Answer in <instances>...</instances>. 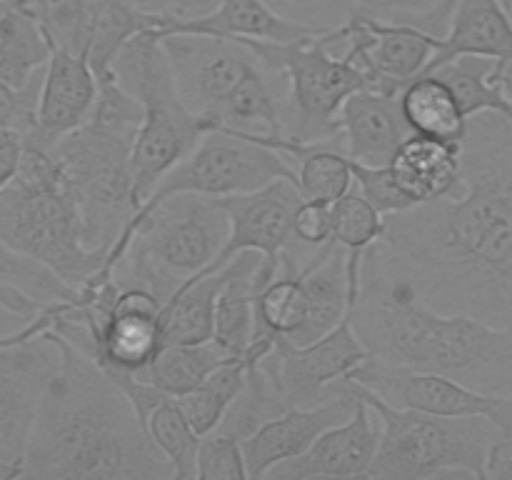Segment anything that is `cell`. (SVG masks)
Segmentation results:
<instances>
[{
  "mask_svg": "<svg viewBox=\"0 0 512 480\" xmlns=\"http://www.w3.org/2000/svg\"><path fill=\"white\" fill-rule=\"evenodd\" d=\"M380 418V443L370 478L378 480H488L503 430L483 415H438L393 408L373 390L343 378Z\"/></svg>",
  "mask_w": 512,
  "mask_h": 480,
  "instance_id": "7",
  "label": "cell"
},
{
  "mask_svg": "<svg viewBox=\"0 0 512 480\" xmlns=\"http://www.w3.org/2000/svg\"><path fill=\"white\" fill-rule=\"evenodd\" d=\"M385 263L438 313L512 323V120L468 118L463 188L385 218Z\"/></svg>",
  "mask_w": 512,
  "mask_h": 480,
  "instance_id": "1",
  "label": "cell"
},
{
  "mask_svg": "<svg viewBox=\"0 0 512 480\" xmlns=\"http://www.w3.org/2000/svg\"><path fill=\"white\" fill-rule=\"evenodd\" d=\"M135 8L153 15L158 20V30L173 28V25L193 23V20L208 18L218 10L223 0H130Z\"/></svg>",
  "mask_w": 512,
  "mask_h": 480,
  "instance_id": "36",
  "label": "cell"
},
{
  "mask_svg": "<svg viewBox=\"0 0 512 480\" xmlns=\"http://www.w3.org/2000/svg\"><path fill=\"white\" fill-rule=\"evenodd\" d=\"M340 393L310 408H290L260 425L243 440L250 480H263L270 468L303 455L333 425L345 423L358 408V398L340 380Z\"/></svg>",
  "mask_w": 512,
  "mask_h": 480,
  "instance_id": "17",
  "label": "cell"
},
{
  "mask_svg": "<svg viewBox=\"0 0 512 480\" xmlns=\"http://www.w3.org/2000/svg\"><path fill=\"white\" fill-rule=\"evenodd\" d=\"M230 278V263L215 273L193 278L175 290L173 298L160 310L165 345L205 343L215 335V305Z\"/></svg>",
  "mask_w": 512,
  "mask_h": 480,
  "instance_id": "23",
  "label": "cell"
},
{
  "mask_svg": "<svg viewBox=\"0 0 512 480\" xmlns=\"http://www.w3.org/2000/svg\"><path fill=\"white\" fill-rule=\"evenodd\" d=\"M278 15L303 28L330 33L358 13V0H265Z\"/></svg>",
  "mask_w": 512,
  "mask_h": 480,
  "instance_id": "34",
  "label": "cell"
},
{
  "mask_svg": "<svg viewBox=\"0 0 512 480\" xmlns=\"http://www.w3.org/2000/svg\"><path fill=\"white\" fill-rule=\"evenodd\" d=\"M228 235L230 215L223 200L173 193L138 210L98 275L148 290L165 305L180 285L198 278L218 258Z\"/></svg>",
  "mask_w": 512,
  "mask_h": 480,
  "instance_id": "5",
  "label": "cell"
},
{
  "mask_svg": "<svg viewBox=\"0 0 512 480\" xmlns=\"http://www.w3.org/2000/svg\"><path fill=\"white\" fill-rule=\"evenodd\" d=\"M50 323L53 305L0 343V478H23L40 395L60 360Z\"/></svg>",
  "mask_w": 512,
  "mask_h": 480,
  "instance_id": "12",
  "label": "cell"
},
{
  "mask_svg": "<svg viewBox=\"0 0 512 480\" xmlns=\"http://www.w3.org/2000/svg\"><path fill=\"white\" fill-rule=\"evenodd\" d=\"M220 200L230 215L228 243L198 278L225 268L235 255L245 253V250H255L270 263H278L280 253L293 240L295 213L305 200L298 185L283 178L265 185V188L253 190V193L228 195V198Z\"/></svg>",
  "mask_w": 512,
  "mask_h": 480,
  "instance_id": "14",
  "label": "cell"
},
{
  "mask_svg": "<svg viewBox=\"0 0 512 480\" xmlns=\"http://www.w3.org/2000/svg\"><path fill=\"white\" fill-rule=\"evenodd\" d=\"M0 238L78 290L108 258L85 245L83 218L60 160L28 140L18 175L0 190Z\"/></svg>",
  "mask_w": 512,
  "mask_h": 480,
  "instance_id": "6",
  "label": "cell"
},
{
  "mask_svg": "<svg viewBox=\"0 0 512 480\" xmlns=\"http://www.w3.org/2000/svg\"><path fill=\"white\" fill-rule=\"evenodd\" d=\"M5 338H8V335H0V343H3V340H5Z\"/></svg>",
  "mask_w": 512,
  "mask_h": 480,
  "instance_id": "42",
  "label": "cell"
},
{
  "mask_svg": "<svg viewBox=\"0 0 512 480\" xmlns=\"http://www.w3.org/2000/svg\"><path fill=\"white\" fill-rule=\"evenodd\" d=\"M98 105V75L85 55L53 48L45 65L38 98V123L25 135L28 143L53 148L65 135L90 123Z\"/></svg>",
  "mask_w": 512,
  "mask_h": 480,
  "instance_id": "16",
  "label": "cell"
},
{
  "mask_svg": "<svg viewBox=\"0 0 512 480\" xmlns=\"http://www.w3.org/2000/svg\"><path fill=\"white\" fill-rule=\"evenodd\" d=\"M390 168L415 203L448 198L463 188V143L413 133Z\"/></svg>",
  "mask_w": 512,
  "mask_h": 480,
  "instance_id": "20",
  "label": "cell"
},
{
  "mask_svg": "<svg viewBox=\"0 0 512 480\" xmlns=\"http://www.w3.org/2000/svg\"><path fill=\"white\" fill-rule=\"evenodd\" d=\"M348 315L370 358L448 375L480 393L512 395V323L438 313L385 263L375 243L363 253Z\"/></svg>",
  "mask_w": 512,
  "mask_h": 480,
  "instance_id": "3",
  "label": "cell"
},
{
  "mask_svg": "<svg viewBox=\"0 0 512 480\" xmlns=\"http://www.w3.org/2000/svg\"><path fill=\"white\" fill-rule=\"evenodd\" d=\"M53 43L25 0L0 3V80L23 88L48 65Z\"/></svg>",
  "mask_w": 512,
  "mask_h": 480,
  "instance_id": "22",
  "label": "cell"
},
{
  "mask_svg": "<svg viewBox=\"0 0 512 480\" xmlns=\"http://www.w3.org/2000/svg\"><path fill=\"white\" fill-rule=\"evenodd\" d=\"M283 178L298 185V170L290 155L258 143L250 135L213 128L175 168L163 175L143 205L158 203L173 193L228 198V195L253 193Z\"/></svg>",
  "mask_w": 512,
  "mask_h": 480,
  "instance_id": "11",
  "label": "cell"
},
{
  "mask_svg": "<svg viewBox=\"0 0 512 480\" xmlns=\"http://www.w3.org/2000/svg\"><path fill=\"white\" fill-rule=\"evenodd\" d=\"M330 208H333V240L348 253H365L370 245L383 238L385 215H380L355 185Z\"/></svg>",
  "mask_w": 512,
  "mask_h": 480,
  "instance_id": "30",
  "label": "cell"
},
{
  "mask_svg": "<svg viewBox=\"0 0 512 480\" xmlns=\"http://www.w3.org/2000/svg\"><path fill=\"white\" fill-rule=\"evenodd\" d=\"M498 450H503V453L512 455V433H510V435H505V438L500 440V443H498Z\"/></svg>",
  "mask_w": 512,
  "mask_h": 480,
  "instance_id": "40",
  "label": "cell"
},
{
  "mask_svg": "<svg viewBox=\"0 0 512 480\" xmlns=\"http://www.w3.org/2000/svg\"><path fill=\"white\" fill-rule=\"evenodd\" d=\"M495 78L500 80V88H503L505 98H508L512 103V60H510V63L500 65V68L495 70Z\"/></svg>",
  "mask_w": 512,
  "mask_h": 480,
  "instance_id": "39",
  "label": "cell"
},
{
  "mask_svg": "<svg viewBox=\"0 0 512 480\" xmlns=\"http://www.w3.org/2000/svg\"><path fill=\"white\" fill-rule=\"evenodd\" d=\"M138 130L140 125L90 118L50 148L80 208L85 245L98 253L113 250L140 210L133 170Z\"/></svg>",
  "mask_w": 512,
  "mask_h": 480,
  "instance_id": "9",
  "label": "cell"
},
{
  "mask_svg": "<svg viewBox=\"0 0 512 480\" xmlns=\"http://www.w3.org/2000/svg\"><path fill=\"white\" fill-rule=\"evenodd\" d=\"M350 168H353L355 188H358L360 193H363V198L368 200L380 215H385V218L418 205L408 193H405V188L398 183V178H395L390 165H363L350 160Z\"/></svg>",
  "mask_w": 512,
  "mask_h": 480,
  "instance_id": "33",
  "label": "cell"
},
{
  "mask_svg": "<svg viewBox=\"0 0 512 480\" xmlns=\"http://www.w3.org/2000/svg\"><path fill=\"white\" fill-rule=\"evenodd\" d=\"M0 285L23 290L30 298L43 303L45 308L60 303H78L80 300L78 288L65 283L63 278H58L53 270L45 268L38 260L13 250L3 238H0Z\"/></svg>",
  "mask_w": 512,
  "mask_h": 480,
  "instance_id": "29",
  "label": "cell"
},
{
  "mask_svg": "<svg viewBox=\"0 0 512 480\" xmlns=\"http://www.w3.org/2000/svg\"><path fill=\"white\" fill-rule=\"evenodd\" d=\"M503 5H505V8H508V13L512 15V0H503Z\"/></svg>",
  "mask_w": 512,
  "mask_h": 480,
  "instance_id": "41",
  "label": "cell"
},
{
  "mask_svg": "<svg viewBox=\"0 0 512 480\" xmlns=\"http://www.w3.org/2000/svg\"><path fill=\"white\" fill-rule=\"evenodd\" d=\"M458 0H358V13L388 23L415 25L443 40L450 30Z\"/></svg>",
  "mask_w": 512,
  "mask_h": 480,
  "instance_id": "31",
  "label": "cell"
},
{
  "mask_svg": "<svg viewBox=\"0 0 512 480\" xmlns=\"http://www.w3.org/2000/svg\"><path fill=\"white\" fill-rule=\"evenodd\" d=\"M293 240L310 245V248L330 243L333 240V208L328 203H318V200H303L295 213Z\"/></svg>",
  "mask_w": 512,
  "mask_h": 480,
  "instance_id": "37",
  "label": "cell"
},
{
  "mask_svg": "<svg viewBox=\"0 0 512 480\" xmlns=\"http://www.w3.org/2000/svg\"><path fill=\"white\" fill-rule=\"evenodd\" d=\"M198 480H250L243 440L223 430H210L200 438Z\"/></svg>",
  "mask_w": 512,
  "mask_h": 480,
  "instance_id": "32",
  "label": "cell"
},
{
  "mask_svg": "<svg viewBox=\"0 0 512 480\" xmlns=\"http://www.w3.org/2000/svg\"><path fill=\"white\" fill-rule=\"evenodd\" d=\"M245 380H248V365L243 358L230 360V363L220 365L205 383L190 393L178 395V405L183 408L185 418L195 428L198 435H208L215 430L233 405V400L243 393Z\"/></svg>",
  "mask_w": 512,
  "mask_h": 480,
  "instance_id": "27",
  "label": "cell"
},
{
  "mask_svg": "<svg viewBox=\"0 0 512 480\" xmlns=\"http://www.w3.org/2000/svg\"><path fill=\"white\" fill-rule=\"evenodd\" d=\"M45 68L33 75L28 85L15 88V85L0 80V128L20 130L23 135L33 133L38 123V98L40 85H43Z\"/></svg>",
  "mask_w": 512,
  "mask_h": 480,
  "instance_id": "35",
  "label": "cell"
},
{
  "mask_svg": "<svg viewBox=\"0 0 512 480\" xmlns=\"http://www.w3.org/2000/svg\"><path fill=\"white\" fill-rule=\"evenodd\" d=\"M498 60L478 58V55H460L438 65L435 73L453 88L465 118H473L480 113H500L512 120V103L505 98L500 80L495 78Z\"/></svg>",
  "mask_w": 512,
  "mask_h": 480,
  "instance_id": "26",
  "label": "cell"
},
{
  "mask_svg": "<svg viewBox=\"0 0 512 480\" xmlns=\"http://www.w3.org/2000/svg\"><path fill=\"white\" fill-rule=\"evenodd\" d=\"M345 138V155L363 165H390L400 145L413 135L400 95L363 88L345 100L338 115Z\"/></svg>",
  "mask_w": 512,
  "mask_h": 480,
  "instance_id": "18",
  "label": "cell"
},
{
  "mask_svg": "<svg viewBox=\"0 0 512 480\" xmlns=\"http://www.w3.org/2000/svg\"><path fill=\"white\" fill-rule=\"evenodd\" d=\"M243 43L253 48L265 63L288 75L295 113L290 138L298 143H320V140L345 143L338 115L350 95L368 88V80L353 60L333 50L330 33L305 35L288 43L278 40H243Z\"/></svg>",
  "mask_w": 512,
  "mask_h": 480,
  "instance_id": "10",
  "label": "cell"
},
{
  "mask_svg": "<svg viewBox=\"0 0 512 480\" xmlns=\"http://www.w3.org/2000/svg\"><path fill=\"white\" fill-rule=\"evenodd\" d=\"M168 33H208L223 35V38L278 40V43H288V40L305 38V35H318V30L290 23L283 15L275 13L265 0H223L218 5V10L210 13L208 18L158 30V35Z\"/></svg>",
  "mask_w": 512,
  "mask_h": 480,
  "instance_id": "21",
  "label": "cell"
},
{
  "mask_svg": "<svg viewBox=\"0 0 512 480\" xmlns=\"http://www.w3.org/2000/svg\"><path fill=\"white\" fill-rule=\"evenodd\" d=\"M150 438L158 445L160 453L173 465L175 478L180 480H198V448L203 435L195 433L190 420L185 418L183 408L173 395L155 405L145 420Z\"/></svg>",
  "mask_w": 512,
  "mask_h": 480,
  "instance_id": "28",
  "label": "cell"
},
{
  "mask_svg": "<svg viewBox=\"0 0 512 480\" xmlns=\"http://www.w3.org/2000/svg\"><path fill=\"white\" fill-rule=\"evenodd\" d=\"M115 78L143 105V125L133 150L135 198L143 205L170 168L198 145L213 125L183 103L173 65L158 30L138 33L115 58Z\"/></svg>",
  "mask_w": 512,
  "mask_h": 480,
  "instance_id": "8",
  "label": "cell"
},
{
  "mask_svg": "<svg viewBox=\"0 0 512 480\" xmlns=\"http://www.w3.org/2000/svg\"><path fill=\"white\" fill-rule=\"evenodd\" d=\"M365 358L368 350L348 315L338 328L315 343L293 345L278 338L273 350L258 363L268 370L290 408H310L335 398L340 393V380L348 378Z\"/></svg>",
  "mask_w": 512,
  "mask_h": 480,
  "instance_id": "13",
  "label": "cell"
},
{
  "mask_svg": "<svg viewBox=\"0 0 512 480\" xmlns=\"http://www.w3.org/2000/svg\"><path fill=\"white\" fill-rule=\"evenodd\" d=\"M0 3H13V0H0Z\"/></svg>",
  "mask_w": 512,
  "mask_h": 480,
  "instance_id": "43",
  "label": "cell"
},
{
  "mask_svg": "<svg viewBox=\"0 0 512 480\" xmlns=\"http://www.w3.org/2000/svg\"><path fill=\"white\" fill-rule=\"evenodd\" d=\"M460 55L493 58L500 65L512 60V15L503 0H458L450 30L438 43L428 70Z\"/></svg>",
  "mask_w": 512,
  "mask_h": 480,
  "instance_id": "19",
  "label": "cell"
},
{
  "mask_svg": "<svg viewBox=\"0 0 512 480\" xmlns=\"http://www.w3.org/2000/svg\"><path fill=\"white\" fill-rule=\"evenodd\" d=\"M400 108L413 133L463 143L468 118L453 88L435 73H423L405 85L400 93Z\"/></svg>",
  "mask_w": 512,
  "mask_h": 480,
  "instance_id": "24",
  "label": "cell"
},
{
  "mask_svg": "<svg viewBox=\"0 0 512 480\" xmlns=\"http://www.w3.org/2000/svg\"><path fill=\"white\" fill-rule=\"evenodd\" d=\"M160 38L190 113L213 128L255 138L293 135L288 75L265 63L243 40L208 33H168Z\"/></svg>",
  "mask_w": 512,
  "mask_h": 480,
  "instance_id": "4",
  "label": "cell"
},
{
  "mask_svg": "<svg viewBox=\"0 0 512 480\" xmlns=\"http://www.w3.org/2000/svg\"><path fill=\"white\" fill-rule=\"evenodd\" d=\"M45 335L58 345L60 360L40 395L23 478H175L173 465L108 370L53 330Z\"/></svg>",
  "mask_w": 512,
  "mask_h": 480,
  "instance_id": "2",
  "label": "cell"
},
{
  "mask_svg": "<svg viewBox=\"0 0 512 480\" xmlns=\"http://www.w3.org/2000/svg\"><path fill=\"white\" fill-rule=\"evenodd\" d=\"M380 443V418L365 400L345 423L325 430L303 455L268 470V480L370 478Z\"/></svg>",
  "mask_w": 512,
  "mask_h": 480,
  "instance_id": "15",
  "label": "cell"
},
{
  "mask_svg": "<svg viewBox=\"0 0 512 480\" xmlns=\"http://www.w3.org/2000/svg\"><path fill=\"white\" fill-rule=\"evenodd\" d=\"M25 153V135L13 128H0V190L8 188L18 175Z\"/></svg>",
  "mask_w": 512,
  "mask_h": 480,
  "instance_id": "38",
  "label": "cell"
},
{
  "mask_svg": "<svg viewBox=\"0 0 512 480\" xmlns=\"http://www.w3.org/2000/svg\"><path fill=\"white\" fill-rule=\"evenodd\" d=\"M230 360H238V355L228 353L215 340L163 345V350L150 363L145 378L158 385L163 393L178 398V395L190 393L200 383H205L220 365L230 363Z\"/></svg>",
  "mask_w": 512,
  "mask_h": 480,
  "instance_id": "25",
  "label": "cell"
}]
</instances>
